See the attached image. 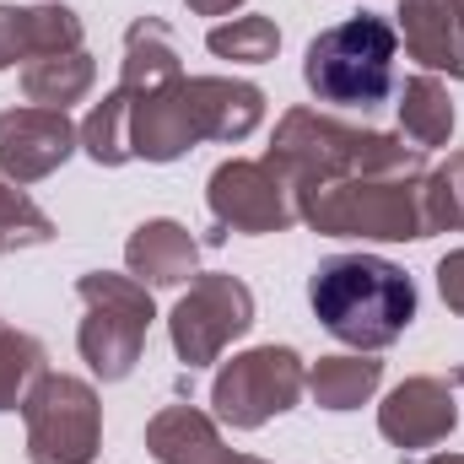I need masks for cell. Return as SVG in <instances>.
Here are the masks:
<instances>
[{
    "label": "cell",
    "instance_id": "1",
    "mask_svg": "<svg viewBox=\"0 0 464 464\" xmlns=\"http://www.w3.org/2000/svg\"><path fill=\"white\" fill-rule=\"evenodd\" d=\"M265 119V92L232 76H179L162 92L130 98V151L140 162H179L200 140H248Z\"/></svg>",
    "mask_w": 464,
    "mask_h": 464
},
{
    "label": "cell",
    "instance_id": "2",
    "mask_svg": "<svg viewBox=\"0 0 464 464\" xmlns=\"http://www.w3.org/2000/svg\"><path fill=\"white\" fill-rule=\"evenodd\" d=\"M265 162L292 184V195L324 189V184L356 179V173H427V151L405 146V135L356 130L319 109H286L276 119Z\"/></svg>",
    "mask_w": 464,
    "mask_h": 464
},
{
    "label": "cell",
    "instance_id": "3",
    "mask_svg": "<svg viewBox=\"0 0 464 464\" xmlns=\"http://www.w3.org/2000/svg\"><path fill=\"white\" fill-rule=\"evenodd\" d=\"M314 319L351 351L394 346L416 319V281L378 254H330L308 276Z\"/></svg>",
    "mask_w": 464,
    "mask_h": 464
},
{
    "label": "cell",
    "instance_id": "4",
    "mask_svg": "<svg viewBox=\"0 0 464 464\" xmlns=\"http://www.w3.org/2000/svg\"><path fill=\"white\" fill-rule=\"evenodd\" d=\"M427 173H356L324 189L297 195V217L324 237H372V243H416L427 232L421 206Z\"/></svg>",
    "mask_w": 464,
    "mask_h": 464
},
{
    "label": "cell",
    "instance_id": "5",
    "mask_svg": "<svg viewBox=\"0 0 464 464\" xmlns=\"http://www.w3.org/2000/svg\"><path fill=\"white\" fill-rule=\"evenodd\" d=\"M394 60H400V33L383 16H351L341 27H324L308 54H303V82L319 103H346L372 109L394 92Z\"/></svg>",
    "mask_w": 464,
    "mask_h": 464
},
{
    "label": "cell",
    "instance_id": "6",
    "mask_svg": "<svg viewBox=\"0 0 464 464\" xmlns=\"http://www.w3.org/2000/svg\"><path fill=\"white\" fill-rule=\"evenodd\" d=\"M76 297L87 308L82 330H76V351L82 362L103 378L119 383L135 372L140 351H146V330L157 319L151 308V286H140L135 276H109V270H92L76 281Z\"/></svg>",
    "mask_w": 464,
    "mask_h": 464
},
{
    "label": "cell",
    "instance_id": "7",
    "mask_svg": "<svg viewBox=\"0 0 464 464\" xmlns=\"http://www.w3.org/2000/svg\"><path fill=\"white\" fill-rule=\"evenodd\" d=\"M22 421H27V459L33 464H92L103 443V405L98 389L71 378V372H44L27 400H22Z\"/></svg>",
    "mask_w": 464,
    "mask_h": 464
},
{
    "label": "cell",
    "instance_id": "8",
    "mask_svg": "<svg viewBox=\"0 0 464 464\" xmlns=\"http://www.w3.org/2000/svg\"><path fill=\"white\" fill-rule=\"evenodd\" d=\"M308 389V367L292 346H254L243 356L222 362L217 383H211V405L217 421H227L237 432L265 427L270 416H286Z\"/></svg>",
    "mask_w": 464,
    "mask_h": 464
},
{
    "label": "cell",
    "instance_id": "9",
    "mask_svg": "<svg viewBox=\"0 0 464 464\" xmlns=\"http://www.w3.org/2000/svg\"><path fill=\"white\" fill-rule=\"evenodd\" d=\"M254 330V292L227 276V270H211V276H195L189 292L173 303L168 314V335L179 362L195 372V367H211L232 341H243Z\"/></svg>",
    "mask_w": 464,
    "mask_h": 464
},
{
    "label": "cell",
    "instance_id": "10",
    "mask_svg": "<svg viewBox=\"0 0 464 464\" xmlns=\"http://www.w3.org/2000/svg\"><path fill=\"white\" fill-rule=\"evenodd\" d=\"M206 200H211V222L222 232H286L303 222L292 184L265 157L259 162H248V157L222 162L206 184Z\"/></svg>",
    "mask_w": 464,
    "mask_h": 464
},
{
    "label": "cell",
    "instance_id": "11",
    "mask_svg": "<svg viewBox=\"0 0 464 464\" xmlns=\"http://www.w3.org/2000/svg\"><path fill=\"white\" fill-rule=\"evenodd\" d=\"M82 146V124H71L65 109H5L0 114V179L11 184H38L54 168H65V157Z\"/></svg>",
    "mask_w": 464,
    "mask_h": 464
},
{
    "label": "cell",
    "instance_id": "12",
    "mask_svg": "<svg viewBox=\"0 0 464 464\" xmlns=\"http://www.w3.org/2000/svg\"><path fill=\"white\" fill-rule=\"evenodd\" d=\"M459 427V405H454V383L443 378H405L389 389V400L378 405V432L394 449H432Z\"/></svg>",
    "mask_w": 464,
    "mask_h": 464
},
{
    "label": "cell",
    "instance_id": "13",
    "mask_svg": "<svg viewBox=\"0 0 464 464\" xmlns=\"http://www.w3.org/2000/svg\"><path fill=\"white\" fill-rule=\"evenodd\" d=\"M394 33L421 71L464 82V0H400Z\"/></svg>",
    "mask_w": 464,
    "mask_h": 464
},
{
    "label": "cell",
    "instance_id": "14",
    "mask_svg": "<svg viewBox=\"0 0 464 464\" xmlns=\"http://www.w3.org/2000/svg\"><path fill=\"white\" fill-rule=\"evenodd\" d=\"M71 49H82V16L71 5H0V71Z\"/></svg>",
    "mask_w": 464,
    "mask_h": 464
},
{
    "label": "cell",
    "instance_id": "15",
    "mask_svg": "<svg viewBox=\"0 0 464 464\" xmlns=\"http://www.w3.org/2000/svg\"><path fill=\"white\" fill-rule=\"evenodd\" d=\"M195 259H200V243L173 217L140 222L130 232V243H124V265H130V276L140 286H184L195 276Z\"/></svg>",
    "mask_w": 464,
    "mask_h": 464
},
{
    "label": "cell",
    "instance_id": "16",
    "mask_svg": "<svg viewBox=\"0 0 464 464\" xmlns=\"http://www.w3.org/2000/svg\"><path fill=\"white\" fill-rule=\"evenodd\" d=\"M146 454L157 464H232L227 443L217 432V421L195 405H162L146 421Z\"/></svg>",
    "mask_w": 464,
    "mask_h": 464
},
{
    "label": "cell",
    "instance_id": "17",
    "mask_svg": "<svg viewBox=\"0 0 464 464\" xmlns=\"http://www.w3.org/2000/svg\"><path fill=\"white\" fill-rule=\"evenodd\" d=\"M184 76L179 65V44L168 33L162 16H135L130 33H124V60H119V92L130 98H146V92H162Z\"/></svg>",
    "mask_w": 464,
    "mask_h": 464
},
{
    "label": "cell",
    "instance_id": "18",
    "mask_svg": "<svg viewBox=\"0 0 464 464\" xmlns=\"http://www.w3.org/2000/svg\"><path fill=\"white\" fill-rule=\"evenodd\" d=\"M383 362L372 351H346V356H319L308 367V394L319 411H356L378 394Z\"/></svg>",
    "mask_w": 464,
    "mask_h": 464
},
{
    "label": "cell",
    "instance_id": "19",
    "mask_svg": "<svg viewBox=\"0 0 464 464\" xmlns=\"http://www.w3.org/2000/svg\"><path fill=\"white\" fill-rule=\"evenodd\" d=\"M92 82H98V65H92L87 49L44 54V60L22 65V92H27V103H38V109H71V103H82V98L92 92Z\"/></svg>",
    "mask_w": 464,
    "mask_h": 464
},
{
    "label": "cell",
    "instance_id": "20",
    "mask_svg": "<svg viewBox=\"0 0 464 464\" xmlns=\"http://www.w3.org/2000/svg\"><path fill=\"white\" fill-rule=\"evenodd\" d=\"M454 98H449V87L432 76V71H421V76H411L405 82V92H400V130H405V140L411 146H449L454 140Z\"/></svg>",
    "mask_w": 464,
    "mask_h": 464
},
{
    "label": "cell",
    "instance_id": "21",
    "mask_svg": "<svg viewBox=\"0 0 464 464\" xmlns=\"http://www.w3.org/2000/svg\"><path fill=\"white\" fill-rule=\"evenodd\" d=\"M82 151L98 162V168H124L135 162L130 151V92H109L103 103H92V114L82 119Z\"/></svg>",
    "mask_w": 464,
    "mask_h": 464
},
{
    "label": "cell",
    "instance_id": "22",
    "mask_svg": "<svg viewBox=\"0 0 464 464\" xmlns=\"http://www.w3.org/2000/svg\"><path fill=\"white\" fill-rule=\"evenodd\" d=\"M44 372H49V367H44V346H38L27 330H16V324L0 319V411H22L27 389H33Z\"/></svg>",
    "mask_w": 464,
    "mask_h": 464
},
{
    "label": "cell",
    "instance_id": "23",
    "mask_svg": "<svg viewBox=\"0 0 464 464\" xmlns=\"http://www.w3.org/2000/svg\"><path fill=\"white\" fill-rule=\"evenodd\" d=\"M206 49L222 60H237V65H265L281 49V27L270 16H232V22H217L206 33Z\"/></svg>",
    "mask_w": 464,
    "mask_h": 464
},
{
    "label": "cell",
    "instance_id": "24",
    "mask_svg": "<svg viewBox=\"0 0 464 464\" xmlns=\"http://www.w3.org/2000/svg\"><path fill=\"white\" fill-rule=\"evenodd\" d=\"M421 206H427V232H464V151H449L421 179Z\"/></svg>",
    "mask_w": 464,
    "mask_h": 464
},
{
    "label": "cell",
    "instance_id": "25",
    "mask_svg": "<svg viewBox=\"0 0 464 464\" xmlns=\"http://www.w3.org/2000/svg\"><path fill=\"white\" fill-rule=\"evenodd\" d=\"M54 237V222L11 184L0 179V254H16V248H38Z\"/></svg>",
    "mask_w": 464,
    "mask_h": 464
},
{
    "label": "cell",
    "instance_id": "26",
    "mask_svg": "<svg viewBox=\"0 0 464 464\" xmlns=\"http://www.w3.org/2000/svg\"><path fill=\"white\" fill-rule=\"evenodd\" d=\"M438 292H443L449 314H464V248L438 259Z\"/></svg>",
    "mask_w": 464,
    "mask_h": 464
},
{
    "label": "cell",
    "instance_id": "27",
    "mask_svg": "<svg viewBox=\"0 0 464 464\" xmlns=\"http://www.w3.org/2000/svg\"><path fill=\"white\" fill-rule=\"evenodd\" d=\"M184 5H189L195 16H227V11L243 5V0H184Z\"/></svg>",
    "mask_w": 464,
    "mask_h": 464
},
{
    "label": "cell",
    "instance_id": "28",
    "mask_svg": "<svg viewBox=\"0 0 464 464\" xmlns=\"http://www.w3.org/2000/svg\"><path fill=\"white\" fill-rule=\"evenodd\" d=\"M421 464H464V454H432V459H421Z\"/></svg>",
    "mask_w": 464,
    "mask_h": 464
}]
</instances>
